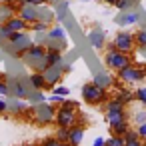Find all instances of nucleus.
Returning a JSON list of instances; mask_svg holds the SVG:
<instances>
[{"instance_id": "obj_25", "label": "nucleus", "mask_w": 146, "mask_h": 146, "mask_svg": "<svg viewBox=\"0 0 146 146\" xmlns=\"http://www.w3.org/2000/svg\"><path fill=\"white\" fill-rule=\"evenodd\" d=\"M56 138H58L60 142H68V138H70V128L58 126V130H56Z\"/></svg>"}, {"instance_id": "obj_28", "label": "nucleus", "mask_w": 146, "mask_h": 146, "mask_svg": "<svg viewBox=\"0 0 146 146\" xmlns=\"http://www.w3.org/2000/svg\"><path fill=\"white\" fill-rule=\"evenodd\" d=\"M52 94H56V96H68L70 94V88L68 86H62V84H56L52 88Z\"/></svg>"}, {"instance_id": "obj_34", "label": "nucleus", "mask_w": 146, "mask_h": 146, "mask_svg": "<svg viewBox=\"0 0 146 146\" xmlns=\"http://www.w3.org/2000/svg\"><path fill=\"white\" fill-rule=\"evenodd\" d=\"M138 138H140V136H138V130H132V128L124 134V140H126V142H132V140H138Z\"/></svg>"}, {"instance_id": "obj_17", "label": "nucleus", "mask_w": 146, "mask_h": 146, "mask_svg": "<svg viewBox=\"0 0 146 146\" xmlns=\"http://www.w3.org/2000/svg\"><path fill=\"white\" fill-rule=\"evenodd\" d=\"M128 130H130V124H128V120H124V122H118V124H110V132H112V136H124Z\"/></svg>"}, {"instance_id": "obj_32", "label": "nucleus", "mask_w": 146, "mask_h": 146, "mask_svg": "<svg viewBox=\"0 0 146 146\" xmlns=\"http://www.w3.org/2000/svg\"><path fill=\"white\" fill-rule=\"evenodd\" d=\"M8 108H12V112H24V110H26V104H22V102L14 100L12 104H8Z\"/></svg>"}, {"instance_id": "obj_15", "label": "nucleus", "mask_w": 146, "mask_h": 146, "mask_svg": "<svg viewBox=\"0 0 146 146\" xmlns=\"http://www.w3.org/2000/svg\"><path fill=\"white\" fill-rule=\"evenodd\" d=\"M124 120H128L126 110H114V112H106V122H108V126H110V124L124 122Z\"/></svg>"}, {"instance_id": "obj_21", "label": "nucleus", "mask_w": 146, "mask_h": 146, "mask_svg": "<svg viewBox=\"0 0 146 146\" xmlns=\"http://www.w3.org/2000/svg\"><path fill=\"white\" fill-rule=\"evenodd\" d=\"M112 80H114V78H110V74H98V76L94 78V82H96L100 88H106V90L112 86Z\"/></svg>"}, {"instance_id": "obj_33", "label": "nucleus", "mask_w": 146, "mask_h": 146, "mask_svg": "<svg viewBox=\"0 0 146 146\" xmlns=\"http://www.w3.org/2000/svg\"><path fill=\"white\" fill-rule=\"evenodd\" d=\"M62 142L56 138V136H48V138H44V142H42V146H60Z\"/></svg>"}, {"instance_id": "obj_47", "label": "nucleus", "mask_w": 146, "mask_h": 146, "mask_svg": "<svg viewBox=\"0 0 146 146\" xmlns=\"http://www.w3.org/2000/svg\"><path fill=\"white\" fill-rule=\"evenodd\" d=\"M34 146H42V144H34Z\"/></svg>"}, {"instance_id": "obj_8", "label": "nucleus", "mask_w": 146, "mask_h": 146, "mask_svg": "<svg viewBox=\"0 0 146 146\" xmlns=\"http://www.w3.org/2000/svg\"><path fill=\"white\" fill-rule=\"evenodd\" d=\"M54 114H56V110L50 104H38L36 106V120H38V124H50V122H54Z\"/></svg>"}, {"instance_id": "obj_26", "label": "nucleus", "mask_w": 146, "mask_h": 146, "mask_svg": "<svg viewBox=\"0 0 146 146\" xmlns=\"http://www.w3.org/2000/svg\"><path fill=\"white\" fill-rule=\"evenodd\" d=\"M134 96H136V100L142 104V108H146V86H142V88H136Z\"/></svg>"}, {"instance_id": "obj_46", "label": "nucleus", "mask_w": 146, "mask_h": 146, "mask_svg": "<svg viewBox=\"0 0 146 146\" xmlns=\"http://www.w3.org/2000/svg\"><path fill=\"white\" fill-rule=\"evenodd\" d=\"M60 146H70V142H62V144H60Z\"/></svg>"}, {"instance_id": "obj_42", "label": "nucleus", "mask_w": 146, "mask_h": 146, "mask_svg": "<svg viewBox=\"0 0 146 146\" xmlns=\"http://www.w3.org/2000/svg\"><path fill=\"white\" fill-rule=\"evenodd\" d=\"M94 146H106V140L100 136V138H96V140H94Z\"/></svg>"}, {"instance_id": "obj_29", "label": "nucleus", "mask_w": 146, "mask_h": 146, "mask_svg": "<svg viewBox=\"0 0 146 146\" xmlns=\"http://www.w3.org/2000/svg\"><path fill=\"white\" fill-rule=\"evenodd\" d=\"M134 38H136V46H146V30H138Z\"/></svg>"}, {"instance_id": "obj_30", "label": "nucleus", "mask_w": 146, "mask_h": 146, "mask_svg": "<svg viewBox=\"0 0 146 146\" xmlns=\"http://www.w3.org/2000/svg\"><path fill=\"white\" fill-rule=\"evenodd\" d=\"M120 12H128L130 10V0H116V4H114Z\"/></svg>"}, {"instance_id": "obj_2", "label": "nucleus", "mask_w": 146, "mask_h": 146, "mask_svg": "<svg viewBox=\"0 0 146 146\" xmlns=\"http://www.w3.org/2000/svg\"><path fill=\"white\" fill-rule=\"evenodd\" d=\"M82 98L86 104L98 106V104L108 102V92H106V88H100L96 82H88L82 86Z\"/></svg>"}, {"instance_id": "obj_38", "label": "nucleus", "mask_w": 146, "mask_h": 146, "mask_svg": "<svg viewBox=\"0 0 146 146\" xmlns=\"http://www.w3.org/2000/svg\"><path fill=\"white\" fill-rule=\"evenodd\" d=\"M8 92H10V90H8V84H6L4 80H0V94L4 96V94H8Z\"/></svg>"}, {"instance_id": "obj_44", "label": "nucleus", "mask_w": 146, "mask_h": 146, "mask_svg": "<svg viewBox=\"0 0 146 146\" xmlns=\"http://www.w3.org/2000/svg\"><path fill=\"white\" fill-rule=\"evenodd\" d=\"M106 50H116V46H114V42H108V44H106Z\"/></svg>"}, {"instance_id": "obj_41", "label": "nucleus", "mask_w": 146, "mask_h": 146, "mask_svg": "<svg viewBox=\"0 0 146 146\" xmlns=\"http://www.w3.org/2000/svg\"><path fill=\"white\" fill-rule=\"evenodd\" d=\"M6 110H8V104H6V102H4L2 98H0V114H4Z\"/></svg>"}, {"instance_id": "obj_1", "label": "nucleus", "mask_w": 146, "mask_h": 146, "mask_svg": "<svg viewBox=\"0 0 146 146\" xmlns=\"http://www.w3.org/2000/svg\"><path fill=\"white\" fill-rule=\"evenodd\" d=\"M24 60L30 68H34L36 72H44L46 68H50L46 64V48L42 44H32L26 48L24 52Z\"/></svg>"}, {"instance_id": "obj_7", "label": "nucleus", "mask_w": 146, "mask_h": 146, "mask_svg": "<svg viewBox=\"0 0 146 146\" xmlns=\"http://www.w3.org/2000/svg\"><path fill=\"white\" fill-rule=\"evenodd\" d=\"M78 120V110H68V108H58L54 114V122L56 126H64V128H72Z\"/></svg>"}, {"instance_id": "obj_6", "label": "nucleus", "mask_w": 146, "mask_h": 146, "mask_svg": "<svg viewBox=\"0 0 146 146\" xmlns=\"http://www.w3.org/2000/svg\"><path fill=\"white\" fill-rule=\"evenodd\" d=\"M66 72H70V66H66L64 62H62V64H56V66H50V68H46L42 74H44V78H46L48 90H52V88H54V86L60 82L62 74H66Z\"/></svg>"}, {"instance_id": "obj_48", "label": "nucleus", "mask_w": 146, "mask_h": 146, "mask_svg": "<svg viewBox=\"0 0 146 146\" xmlns=\"http://www.w3.org/2000/svg\"><path fill=\"white\" fill-rule=\"evenodd\" d=\"M82 2H88V0H82Z\"/></svg>"}, {"instance_id": "obj_31", "label": "nucleus", "mask_w": 146, "mask_h": 146, "mask_svg": "<svg viewBox=\"0 0 146 146\" xmlns=\"http://www.w3.org/2000/svg\"><path fill=\"white\" fill-rule=\"evenodd\" d=\"M134 122H136L138 126L146 122V108H144V110H140V112H134Z\"/></svg>"}, {"instance_id": "obj_19", "label": "nucleus", "mask_w": 146, "mask_h": 146, "mask_svg": "<svg viewBox=\"0 0 146 146\" xmlns=\"http://www.w3.org/2000/svg\"><path fill=\"white\" fill-rule=\"evenodd\" d=\"M124 102L120 100V98H108V102H106V112H114V110H124Z\"/></svg>"}, {"instance_id": "obj_24", "label": "nucleus", "mask_w": 146, "mask_h": 146, "mask_svg": "<svg viewBox=\"0 0 146 146\" xmlns=\"http://www.w3.org/2000/svg\"><path fill=\"white\" fill-rule=\"evenodd\" d=\"M48 36H50L52 40H64V38H66V30H64L62 26H54V28L48 30Z\"/></svg>"}, {"instance_id": "obj_39", "label": "nucleus", "mask_w": 146, "mask_h": 146, "mask_svg": "<svg viewBox=\"0 0 146 146\" xmlns=\"http://www.w3.org/2000/svg\"><path fill=\"white\" fill-rule=\"evenodd\" d=\"M48 2H52V0H30L32 6H44V4H48Z\"/></svg>"}, {"instance_id": "obj_12", "label": "nucleus", "mask_w": 146, "mask_h": 146, "mask_svg": "<svg viewBox=\"0 0 146 146\" xmlns=\"http://www.w3.org/2000/svg\"><path fill=\"white\" fill-rule=\"evenodd\" d=\"M84 128H86V126H80V124H74V126L70 128V138H68L70 146H80V142H82V138H84Z\"/></svg>"}, {"instance_id": "obj_3", "label": "nucleus", "mask_w": 146, "mask_h": 146, "mask_svg": "<svg viewBox=\"0 0 146 146\" xmlns=\"http://www.w3.org/2000/svg\"><path fill=\"white\" fill-rule=\"evenodd\" d=\"M104 64H106V68L118 72V70L126 68L128 64H132V56H130V54H124V52H120V50H106V54H104Z\"/></svg>"}, {"instance_id": "obj_10", "label": "nucleus", "mask_w": 146, "mask_h": 146, "mask_svg": "<svg viewBox=\"0 0 146 146\" xmlns=\"http://www.w3.org/2000/svg\"><path fill=\"white\" fill-rule=\"evenodd\" d=\"M64 58H62V50L58 46H48L46 48V64L48 66H56V64H62Z\"/></svg>"}, {"instance_id": "obj_11", "label": "nucleus", "mask_w": 146, "mask_h": 146, "mask_svg": "<svg viewBox=\"0 0 146 146\" xmlns=\"http://www.w3.org/2000/svg\"><path fill=\"white\" fill-rule=\"evenodd\" d=\"M2 24H4L10 32H22V30H26V28H28V24H26L20 16H10V18H8V20H4Z\"/></svg>"}, {"instance_id": "obj_36", "label": "nucleus", "mask_w": 146, "mask_h": 146, "mask_svg": "<svg viewBox=\"0 0 146 146\" xmlns=\"http://www.w3.org/2000/svg\"><path fill=\"white\" fill-rule=\"evenodd\" d=\"M136 130H138V136H140V140H144V142H146V122H144V124H140Z\"/></svg>"}, {"instance_id": "obj_4", "label": "nucleus", "mask_w": 146, "mask_h": 146, "mask_svg": "<svg viewBox=\"0 0 146 146\" xmlns=\"http://www.w3.org/2000/svg\"><path fill=\"white\" fill-rule=\"evenodd\" d=\"M118 80H122L124 84H138L146 78V66H138V64H128L126 68L118 70Z\"/></svg>"}, {"instance_id": "obj_43", "label": "nucleus", "mask_w": 146, "mask_h": 146, "mask_svg": "<svg viewBox=\"0 0 146 146\" xmlns=\"http://www.w3.org/2000/svg\"><path fill=\"white\" fill-rule=\"evenodd\" d=\"M18 6H24V4H30V0H16Z\"/></svg>"}, {"instance_id": "obj_40", "label": "nucleus", "mask_w": 146, "mask_h": 146, "mask_svg": "<svg viewBox=\"0 0 146 146\" xmlns=\"http://www.w3.org/2000/svg\"><path fill=\"white\" fill-rule=\"evenodd\" d=\"M124 146H144V140H140V138H138V140H132V142H126Z\"/></svg>"}, {"instance_id": "obj_27", "label": "nucleus", "mask_w": 146, "mask_h": 146, "mask_svg": "<svg viewBox=\"0 0 146 146\" xmlns=\"http://www.w3.org/2000/svg\"><path fill=\"white\" fill-rule=\"evenodd\" d=\"M124 144H126L124 136H110L106 140V146H124Z\"/></svg>"}, {"instance_id": "obj_35", "label": "nucleus", "mask_w": 146, "mask_h": 146, "mask_svg": "<svg viewBox=\"0 0 146 146\" xmlns=\"http://www.w3.org/2000/svg\"><path fill=\"white\" fill-rule=\"evenodd\" d=\"M62 108H68V110H78V102H76V100H68V98H66V100L62 102Z\"/></svg>"}, {"instance_id": "obj_14", "label": "nucleus", "mask_w": 146, "mask_h": 146, "mask_svg": "<svg viewBox=\"0 0 146 146\" xmlns=\"http://www.w3.org/2000/svg\"><path fill=\"white\" fill-rule=\"evenodd\" d=\"M28 82L32 84L34 90H48V84H46V78H44L42 72H34V74H30V76H28Z\"/></svg>"}, {"instance_id": "obj_16", "label": "nucleus", "mask_w": 146, "mask_h": 146, "mask_svg": "<svg viewBox=\"0 0 146 146\" xmlns=\"http://www.w3.org/2000/svg\"><path fill=\"white\" fill-rule=\"evenodd\" d=\"M88 40H90V44H92L94 48H102V46H104V32H102L100 28H96V30H92V32L88 34Z\"/></svg>"}, {"instance_id": "obj_45", "label": "nucleus", "mask_w": 146, "mask_h": 146, "mask_svg": "<svg viewBox=\"0 0 146 146\" xmlns=\"http://www.w3.org/2000/svg\"><path fill=\"white\" fill-rule=\"evenodd\" d=\"M102 2H104V4H112V6H114V4H116V0H102Z\"/></svg>"}, {"instance_id": "obj_22", "label": "nucleus", "mask_w": 146, "mask_h": 146, "mask_svg": "<svg viewBox=\"0 0 146 146\" xmlns=\"http://www.w3.org/2000/svg\"><path fill=\"white\" fill-rule=\"evenodd\" d=\"M116 98H120V100H122L124 104H128V102L136 100L134 92H132V90H128V88H122V90H118V92H116Z\"/></svg>"}, {"instance_id": "obj_23", "label": "nucleus", "mask_w": 146, "mask_h": 146, "mask_svg": "<svg viewBox=\"0 0 146 146\" xmlns=\"http://www.w3.org/2000/svg\"><path fill=\"white\" fill-rule=\"evenodd\" d=\"M28 30H32V32H48L50 30V24L48 22H42V20H36V22L28 24Z\"/></svg>"}, {"instance_id": "obj_13", "label": "nucleus", "mask_w": 146, "mask_h": 146, "mask_svg": "<svg viewBox=\"0 0 146 146\" xmlns=\"http://www.w3.org/2000/svg\"><path fill=\"white\" fill-rule=\"evenodd\" d=\"M136 22H138V14L132 12V10L122 12V14L116 16V24H118V26H130V24H136Z\"/></svg>"}, {"instance_id": "obj_9", "label": "nucleus", "mask_w": 146, "mask_h": 146, "mask_svg": "<svg viewBox=\"0 0 146 146\" xmlns=\"http://www.w3.org/2000/svg\"><path fill=\"white\" fill-rule=\"evenodd\" d=\"M18 16H20L26 24H32V22L38 20V6H32V4L18 6Z\"/></svg>"}, {"instance_id": "obj_18", "label": "nucleus", "mask_w": 146, "mask_h": 146, "mask_svg": "<svg viewBox=\"0 0 146 146\" xmlns=\"http://www.w3.org/2000/svg\"><path fill=\"white\" fill-rule=\"evenodd\" d=\"M12 96H16V98H30V92L24 88L22 82H14L12 84Z\"/></svg>"}, {"instance_id": "obj_37", "label": "nucleus", "mask_w": 146, "mask_h": 146, "mask_svg": "<svg viewBox=\"0 0 146 146\" xmlns=\"http://www.w3.org/2000/svg\"><path fill=\"white\" fill-rule=\"evenodd\" d=\"M50 102H58L60 106H62V102L66 100V96H56V94H50V98H48Z\"/></svg>"}, {"instance_id": "obj_20", "label": "nucleus", "mask_w": 146, "mask_h": 146, "mask_svg": "<svg viewBox=\"0 0 146 146\" xmlns=\"http://www.w3.org/2000/svg\"><path fill=\"white\" fill-rule=\"evenodd\" d=\"M38 20L52 24V20H54V12H52L50 8H40V6H38Z\"/></svg>"}, {"instance_id": "obj_5", "label": "nucleus", "mask_w": 146, "mask_h": 146, "mask_svg": "<svg viewBox=\"0 0 146 146\" xmlns=\"http://www.w3.org/2000/svg\"><path fill=\"white\" fill-rule=\"evenodd\" d=\"M112 42H114L116 50H120L124 54H132L136 50V38H134L132 32H118Z\"/></svg>"}]
</instances>
